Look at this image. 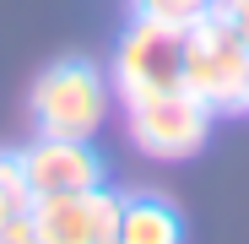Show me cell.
Here are the masks:
<instances>
[{
    "label": "cell",
    "instance_id": "obj_1",
    "mask_svg": "<svg viewBox=\"0 0 249 244\" xmlns=\"http://www.w3.org/2000/svg\"><path fill=\"white\" fill-rule=\"evenodd\" d=\"M184 93L212 114H249V44L217 6L184 27Z\"/></svg>",
    "mask_w": 249,
    "mask_h": 244
},
{
    "label": "cell",
    "instance_id": "obj_2",
    "mask_svg": "<svg viewBox=\"0 0 249 244\" xmlns=\"http://www.w3.org/2000/svg\"><path fill=\"white\" fill-rule=\"evenodd\" d=\"M108 76L92 60H60L44 76L33 81V125L38 136H71V141H87L103 119H108Z\"/></svg>",
    "mask_w": 249,
    "mask_h": 244
},
{
    "label": "cell",
    "instance_id": "obj_3",
    "mask_svg": "<svg viewBox=\"0 0 249 244\" xmlns=\"http://www.w3.org/2000/svg\"><path fill=\"white\" fill-rule=\"evenodd\" d=\"M184 87V27L136 17L114 44V93L124 103Z\"/></svg>",
    "mask_w": 249,
    "mask_h": 244
},
{
    "label": "cell",
    "instance_id": "obj_4",
    "mask_svg": "<svg viewBox=\"0 0 249 244\" xmlns=\"http://www.w3.org/2000/svg\"><path fill=\"white\" fill-rule=\"evenodd\" d=\"M124 131H130L136 152L162 157V163H179L195 157L212 136V109H206L195 93H157V98H136L124 103Z\"/></svg>",
    "mask_w": 249,
    "mask_h": 244
},
{
    "label": "cell",
    "instance_id": "obj_5",
    "mask_svg": "<svg viewBox=\"0 0 249 244\" xmlns=\"http://www.w3.org/2000/svg\"><path fill=\"white\" fill-rule=\"evenodd\" d=\"M33 228L38 244H119V195L103 185L33 201Z\"/></svg>",
    "mask_w": 249,
    "mask_h": 244
},
{
    "label": "cell",
    "instance_id": "obj_6",
    "mask_svg": "<svg viewBox=\"0 0 249 244\" xmlns=\"http://www.w3.org/2000/svg\"><path fill=\"white\" fill-rule=\"evenodd\" d=\"M22 174L33 201H49V195H76V190H92L103 185V157L87 141H71V136H38L22 152Z\"/></svg>",
    "mask_w": 249,
    "mask_h": 244
},
{
    "label": "cell",
    "instance_id": "obj_7",
    "mask_svg": "<svg viewBox=\"0 0 249 244\" xmlns=\"http://www.w3.org/2000/svg\"><path fill=\"white\" fill-rule=\"evenodd\" d=\"M119 244H184V223L168 201L130 195L119 201Z\"/></svg>",
    "mask_w": 249,
    "mask_h": 244
},
{
    "label": "cell",
    "instance_id": "obj_8",
    "mask_svg": "<svg viewBox=\"0 0 249 244\" xmlns=\"http://www.w3.org/2000/svg\"><path fill=\"white\" fill-rule=\"evenodd\" d=\"M136 17H152V22H174V27H190L195 17H206L217 0H130Z\"/></svg>",
    "mask_w": 249,
    "mask_h": 244
},
{
    "label": "cell",
    "instance_id": "obj_9",
    "mask_svg": "<svg viewBox=\"0 0 249 244\" xmlns=\"http://www.w3.org/2000/svg\"><path fill=\"white\" fill-rule=\"evenodd\" d=\"M0 190H6L22 212H33V190H27V174H22V152L17 157H0Z\"/></svg>",
    "mask_w": 249,
    "mask_h": 244
},
{
    "label": "cell",
    "instance_id": "obj_10",
    "mask_svg": "<svg viewBox=\"0 0 249 244\" xmlns=\"http://www.w3.org/2000/svg\"><path fill=\"white\" fill-rule=\"evenodd\" d=\"M217 11L238 27V38H244V44H249V0H217Z\"/></svg>",
    "mask_w": 249,
    "mask_h": 244
},
{
    "label": "cell",
    "instance_id": "obj_11",
    "mask_svg": "<svg viewBox=\"0 0 249 244\" xmlns=\"http://www.w3.org/2000/svg\"><path fill=\"white\" fill-rule=\"evenodd\" d=\"M11 217H22V206H17V201H11V195H6V190H0V228H6V223H11Z\"/></svg>",
    "mask_w": 249,
    "mask_h": 244
}]
</instances>
